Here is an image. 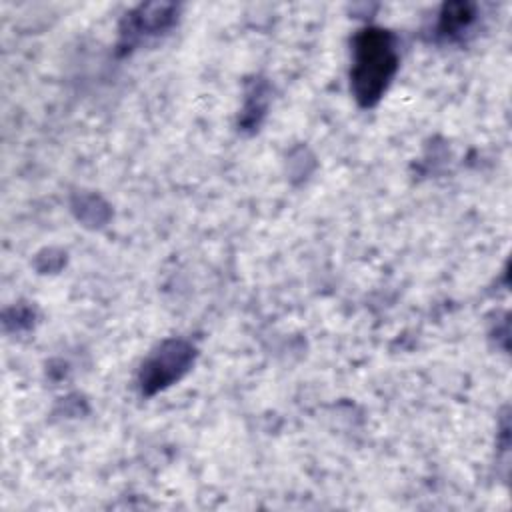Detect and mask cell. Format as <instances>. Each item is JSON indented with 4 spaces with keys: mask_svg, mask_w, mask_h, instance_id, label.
Returning <instances> with one entry per match:
<instances>
[{
    "mask_svg": "<svg viewBox=\"0 0 512 512\" xmlns=\"http://www.w3.org/2000/svg\"><path fill=\"white\" fill-rule=\"evenodd\" d=\"M176 6L174 4H142L130 14H126L120 28V46L132 48L142 38L156 36L174 24Z\"/></svg>",
    "mask_w": 512,
    "mask_h": 512,
    "instance_id": "cell-3",
    "label": "cell"
},
{
    "mask_svg": "<svg viewBox=\"0 0 512 512\" xmlns=\"http://www.w3.org/2000/svg\"><path fill=\"white\" fill-rule=\"evenodd\" d=\"M476 22V8L468 2L444 4L438 16V34L448 40H460Z\"/></svg>",
    "mask_w": 512,
    "mask_h": 512,
    "instance_id": "cell-4",
    "label": "cell"
},
{
    "mask_svg": "<svg viewBox=\"0 0 512 512\" xmlns=\"http://www.w3.org/2000/svg\"><path fill=\"white\" fill-rule=\"evenodd\" d=\"M398 48L392 32L384 28H364L352 42L350 88L362 106H374L388 90L398 70Z\"/></svg>",
    "mask_w": 512,
    "mask_h": 512,
    "instance_id": "cell-1",
    "label": "cell"
},
{
    "mask_svg": "<svg viewBox=\"0 0 512 512\" xmlns=\"http://www.w3.org/2000/svg\"><path fill=\"white\" fill-rule=\"evenodd\" d=\"M194 346L186 340H166L162 342L142 364L140 370V390L142 394H154L172 382L180 380L194 362Z\"/></svg>",
    "mask_w": 512,
    "mask_h": 512,
    "instance_id": "cell-2",
    "label": "cell"
}]
</instances>
